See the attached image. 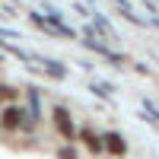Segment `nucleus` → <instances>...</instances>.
<instances>
[{
	"label": "nucleus",
	"instance_id": "obj_1",
	"mask_svg": "<svg viewBox=\"0 0 159 159\" xmlns=\"http://www.w3.org/2000/svg\"><path fill=\"white\" fill-rule=\"evenodd\" d=\"M51 127H54V134L61 140H67V143L76 137V121H73L67 105H54V108H51Z\"/></svg>",
	"mask_w": 159,
	"mask_h": 159
},
{
	"label": "nucleus",
	"instance_id": "obj_2",
	"mask_svg": "<svg viewBox=\"0 0 159 159\" xmlns=\"http://www.w3.org/2000/svg\"><path fill=\"white\" fill-rule=\"evenodd\" d=\"M25 124V108L19 102L13 105H3V111H0V130H7V134H16V130H22Z\"/></svg>",
	"mask_w": 159,
	"mask_h": 159
},
{
	"label": "nucleus",
	"instance_id": "obj_3",
	"mask_svg": "<svg viewBox=\"0 0 159 159\" xmlns=\"http://www.w3.org/2000/svg\"><path fill=\"white\" fill-rule=\"evenodd\" d=\"M102 150H105V156L121 159V156H127V140L118 130H102Z\"/></svg>",
	"mask_w": 159,
	"mask_h": 159
},
{
	"label": "nucleus",
	"instance_id": "obj_4",
	"mask_svg": "<svg viewBox=\"0 0 159 159\" xmlns=\"http://www.w3.org/2000/svg\"><path fill=\"white\" fill-rule=\"evenodd\" d=\"M76 137L83 140V147H86L92 156H105V150H102V134H96L92 127H76Z\"/></svg>",
	"mask_w": 159,
	"mask_h": 159
},
{
	"label": "nucleus",
	"instance_id": "obj_5",
	"mask_svg": "<svg viewBox=\"0 0 159 159\" xmlns=\"http://www.w3.org/2000/svg\"><path fill=\"white\" fill-rule=\"evenodd\" d=\"M86 48H92V51H96V54H102V57H108V61H115V64H118V61H124L121 54H115L111 48H105V45H99L96 38H86Z\"/></svg>",
	"mask_w": 159,
	"mask_h": 159
},
{
	"label": "nucleus",
	"instance_id": "obj_6",
	"mask_svg": "<svg viewBox=\"0 0 159 159\" xmlns=\"http://www.w3.org/2000/svg\"><path fill=\"white\" fill-rule=\"evenodd\" d=\"M0 102H3V105L19 102V89H13V86H0Z\"/></svg>",
	"mask_w": 159,
	"mask_h": 159
},
{
	"label": "nucleus",
	"instance_id": "obj_7",
	"mask_svg": "<svg viewBox=\"0 0 159 159\" xmlns=\"http://www.w3.org/2000/svg\"><path fill=\"white\" fill-rule=\"evenodd\" d=\"M57 159H80V153H76L73 143H64V147L57 150Z\"/></svg>",
	"mask_w": 159,
	"mask_h": 159
},
{
	"label": "nucleus",
	"instance_id": "obj_8",
	"mask_svg": "<svg viewBox=\"0 0 159 159\" xmlns=\"http://www.w3.org/2000/svg\"><path fill=\"white\" fill-rule=\"evenodd\" d=\"M29 102H32V105H29L32 118H38V111H42V102H38V92H35V89H29Z\"/></svg>",
	"mask_w": 159,
	"mask_h": 159
}]
</instances>
